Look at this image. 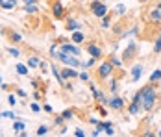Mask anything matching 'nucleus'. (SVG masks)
<instances>
[{
    "label": "nucleus",
    "instance_id": "bb28decb",
    "mask_svg": "<svg viewBox=\"0 0 161 137\" xmlns=\"http://www.w3.org/2000/svg\"><path fill=\"white\" fill-rule=\"evenodd\" d=\"M48 132V128L46 126H39V130H37V135H44Z\"/></svg>",
    "mask_w": 161,
    "mask_h": 137
},
{
    "label": "nucleus",
    "instance_id": "c9c22d12",
    "mask_svg": "<svg viewBox=\"0 0 161 137\" xmlns=\"http://www.w3.org/2000/svg\"><path fill=\"white\" fill-rule=\"evenodd\" d=\"M39 109H41V108H39V104H32V111H35V113H37Z\"/></svg>",
    "mask_w": 161,
    "mask_h": 137
},
{
    "label": "nucleus",
    "instance_id": "a211bd4d",
    "mask_svg": "<svg viewBox=\"0 0 161 137\" xmlns=\"http://www.w3.org/2000/svg\"><path fill=\"white\" fill-rule=\"evenodd\" d=\"M115 11H117V15H124V13H126L124 4H117V6H115Z\"/></svg>",
    "mask_w": 161,
    "mask_h": 137
},
{
    "label": "nucleus",
    "instance_id": "72a5a7b5",
    "mask_svg": "<svg viewBox=\"0 0 161 137\" xmlns=\"http://www.w3.org/2000/svg\"><path fill=\"white\" fill-rule=\"evenodd\" d=\"M70 117H72V111H70V109H67V111L63 113V119H70Z\"/></svg>",
    "mask_w": 161,
    "mask_h": 137
},
{
    "label": "nucleus",
    "instance_id": "f3484780",
    "mask_svg": "<svg viewBox=\"0 0 161 137\" xmlns=\"http://www.w3.org/2000/svg\"><path fill=\"white\" fill-rule=\"evenodd\" d=\"M17 72H19V74H22V76H26V74H28V67L19 63V65H17Z\"/></svg>",
    "mask_w": 161,
    "mask_h": 137
},
{
    "label": "nucleus",
    "instance_id": "5701e85b",
    "mask_svg": "<svg viewBox=\"0 0 161 137\" xmlns=\"http://www.w3.org/2000/svg\"><path fill=\"white\" fill-rule=\"evenodd\" d=\"M22 128H24V124H22V122H15V124H13V132H20Z\"/></svg>",
    "mask_w": 161,
    "mask_h": 137
},
{
    "label": "nucleus",
    "instance_id": "a878e982",
    "mask_svg": "<svg viewBox=\"0 0 161 137\" xmlns=\"http://www.w3.org/2000/svg\"><path fill=\"white\" fill-rule=\"evenodd\" d=\"M117 87H119V85H117V80H111V83H109V89H111V93H115V91H117Z\"/></svg>",
    "mask_w": 161,
    "mask_h": 137
},
{
    "label": "nucleus",
    "instance_id": "c85d7f7f",
    "mask_svg": "<svg viewBox=\"0 0 161 137\" xmlns=\"http://www.w3.org/2000/svg\"><path fill=\"white\" fill-rule=\"evenodd\" d=\"M11 41L19 43V41H20V35H19V33H11Z\"/></svg>",
    "mask_w": 161,
    "mask_h": 137
},
{
    "label": "nucleus",
    "instance_id": "423d86ee",
    "mask_svg": "<svg viewBox=\"0 0 161 137\" xmlns=\"http://www.w3.org/2000/svg\"><path fill=\"white\" fill-rule=\"evenodd\" d=\"M87 52L91 54V58H102V50L96 46V45H87Z\"/></svg>",
    "mask_w": 161,
    "mask_h": 137
},
{
    "label": "nucleus",
    "instance_id": "4c0bfd02",
    "mask_svg": "<svg viewBox=\"0 0 161 137\" xmlns=\"http://www.w3.org/2000/svg\"><path fill=\"white\" fill-rule=\"evenodd\" d=\"M24 4H35V0H22Z\"/></svg>",
    "mask_w": 161,
    "mask_h": 137
},
{
    "label": "nucleus",
    "instance_id": "2f4dec72",
    "mask_svg": "<svg viewBox=\"0 0 161 137\" xmlns=\"http://www.w3.org/2000/svg\"><path fill=\"white\" fill-rule=\"evenodd\" d=\"M7 102H9L11 106H15V102H17V98H15L13 95H9V98H7Z\"/></svg>",
    "mask_w": 161,
    "mask_h": 137
},
{
    "label": "nucleus",
    "instance_id": "7ed1b4c3",
    "mask_svg": "<svg viewBox=\"0 0 161 137\" xmlns=\"http://www.w3.org/2000/svg\"><path fill=\"white\" fill-rule=\"evenodd\" d=\"M91 11H93V15H96V17H106L108 15V7L102 4V0H95V2H91Z\"/></svg>",
    "mask_w": 161,
    "mask_h": 137
},
{
    "label": "nucleus",
    "instance_id": "58836bf2",
    "mask_svg": "<svg viewBox=\"0 0 161 137\" xmlns=\"http://www.w3.org/2000/svg\"><path fill=\"white\" fill-rule=\"evenodd\" d=\"M0 33H4V28H2V26H0Z\"/></svg>",
    "mask_w": 161,
    "mask_h": 137
},
{
    "label": "nucleus",
    "instance_id": "ea45409f",
    "mask_svg": "<svg viewBox=\"0 0 161 137\" xmlns=\"http://www.w3.org/2000/svg\"><path fill=\"white\" fill-rule=\"evenodd\" d=\"M158 135H159V137H161V130H159V132H158Z\"/></svg>",
    "mask_w": 161,
    "mask_h": 137
},
{
    "label": "nucleus",
    "instance_id": "f704fd0d",
    "mask_svg": "<svg viewBox=\"0 0 161 137\" xmlns=\"http://www.w3.org/2000/svg\"><path fill=\"white\" fill-rule=\"evenodd\" d=\"M106 134H108V135H115V130H113V126H109V128L106 130Z\"/></svg>",
    "mask_w": 161,
    "mask_h": 137
},
{
    "label": "nucleus",
    "instance_id": "a19ab883",
    "mask_svg": "<svg viewBox=\"0 0 161 137\" xmlns=\"http://www.w3.org/2000/svg\"><path fill=\"white\" fill-rule=\"evenodd\" d=\"M104 2H106V0H104Z\"/></svg>",
    "mask_w": 161,
    "mask_h": 137
},
{
    "label": "nucleus",
    "instance_id": "f03ea898",
    "mask_svg": "<svg viewBox=\"0 0 161 137\" xmlns=\"http://www.w3.org/2000/svg\"><path fill=\"white\" fill-rule=\"evenodd\" d=\"M57 59H59L61 63L69 65V67H80V65H82V63H80V59H78V56H72V54L63 52V50L57 54Z\"/></svg>",
    "mask_w": 161,
    "mask_h": 137
},
{
    "label": "nucleus",
    "instance_id": "f8f14e48",
    "mask_svg": "<svg viewBox=\"0 0 161 137\" xmlns=\"http://www.w3.org/2000/svg\"><path fill=\"white\" fill-rule=\"evenodd\" d=\"M78 28H80V24H78L74 19H69V20H67V30H69V32H72V30H78Z\"/></svg>",
    "mask_w": 161,
    "mask_h": 137
},
{
    "label": "nucleus",
    "instance_id": "4be33fe9",
    "mask_svg": "<svg viewBox=\"0 0 161 137\" xmlns=\"http://www.w3.org/2000/svg\"><path fill=\"white\" fill-rule=\"evenodd\" d=\"M154 52H156V54H159L161 52V37L156 41V45H154Z\"/></svg>",
    "mask_w": 161,
    "mask_h": 137
},
{
    "label": "nucleus",
    "instance_id": "9d476101",
    "mask_svg": "<svg viewBox=\"0 0 161 137\" xmlns=\"http://www.w3.org/2000/svg\"><path fill=\"white\" fill-rule=\"evenodd\" d=\"M61 76L63 78H76V76H80L76 71H72V67H69V69H63L61 71Z\"/></svg>",
    "mask_w": 161,
    "mask_h": 137
},
{
    "label": "nucleus",
    "instance_id": "7c9ffc66",
    "mask_svg": "<svg viewBox=\"0 0 161 137\" xmlns=\"http://www.w3.org/2000/svg\"><path fill=\"white\" fill-rule=\"evenodd\" d=\"M80 78H82L83 82H87V80H89V74H87V72H80Z\"/></svg>",
    "mask_w": 161,
    "mask_h": 137
},
{
    "label": "nucleus",
    "instance_id": "6ab92c4d",
    "mask_svg": "<svg viewBox=\"0 0 161 137\" xmlns=\"http://www.w3.org/2000/svg\"><path fill=\"white\" fill-rule=\"evenodd\" d=\"M39 63H41V61H39L37 58H30V59H28V65H30V67H39Z\"/></svg>",
    "mask_w": 161,
    "mask_h": 137
},
{
    "label": "nucleus",
    "instance_id": "cd10ccee",
    "mask_svg": "<svg viewBox=\"0 0 161 137\" xmlns=\"http://www.w3.org/2000/svg\"><path fill=\"white\" fill-rule=\"evenodd\" d=\"M50 52H52V56H54V58H57V54H59V50H57V46H56V45L50 48Z\"/></svg>",
    "mask_w": 161,
    "mask_h": 137
},
{
    "label": "nucleus",
    "instance_id": "c756f323",
    "mask_svg": "<svg viewBox=\"0 0 161 137\" xmlns=\"http://www.w3.org/2000/svg\"><path fill=\"white\" fill-rule=\"evenodd\" d=\"M46 67H48V65H46V61H41V63H39V69H41L43 72H46V71H44Z\"/></svg>",
    "mask_w": 161,
    "mask_h": 137
},
{
    "label": "nucleus",
    "instance_id": "e433bc0d",
    "mask_svg": "<svg viewBox=\"0 0 161 137\" xmlns=\"http://www.w3.org/2000/svg\"><path fill=\"white\" fill-rule=\"evenodd\" d=\"M74 134H76V135H78V137H83V135H85V134H83V132H82V130H76V132H74Z\"/></svg>",
    "mask_w": 161,
    "mask_h": 137
},
{
    "label": "nucleus",
    "instance_id": "473e14b6",
    "mask_svg": "<svg viewBox=\"0 0 161 137\" xmlns=\"http://www.w3.org/2000/svg\"><path fill=\"white\" fill-rule=\"evenodd\" d=\"M4 117H9V119H15L17 115H15L13 111H6V113H4Z\"/></svg>",
    "mask_w": 161,
    "mask_h": 137
},
{
    "label": "nucleus",
    "instance_id": "20e7f679",
    "mask_svg": "<svg viewBox=\"0 0 161 137\" xmlns=\"http://www.w3.org/2000/svg\"><path fill=\"white\" fill-rule=\"evenodd\" d=\"M111 71H113V65H111V61H108V63H102V65L98 67V76H100V78H108V76L111 74Z\"/></svg>",
    "mask_w": 161,
    "mask_h": 137
},
{
    "label": "nucleus",
    "instance_id": "39448f33",
    "mask_svg": "<svg viewBox=\"0 0 161 137\" xmlns=\"http://www.w3.org/2000/svg\"><path fill=\"white\" fill-rule=\"evenodd\" d=\"M61 50H63V52H69V54H72V56H80V50H78L74 45H69V43H63V45H61Z\"/></svg>",
    "mask_w": 161,
    "mask_h": 137
},
{
    "label": "nucleus",
    "instance_id": "4468645a",
    "mask_svg": "<svg viewBox=\"0 0 161 137\" xmlns=\"http://www.w3.org/2000/svg\"><path fill=\"white\" fill-rule=\"evenodd\" d=\"M150 19H152L154 22H159V20H161V9H159V7H158V9H154V11L150 13Z\"/></svg>",
    "mask_w": 161,
    "mask_h": 137
},
{
    "label": "nucleus",
    "instance_id": "aec40b11",
    "mask_svg": "<svg viewBox=\"0 0 161 137\" xmlns=\"http://www.w3.org/2000/svg\"><path fill=\"white\" fill-rule=\"evenodd\" d=\"M100 26H102V28H109V17H108V15H106V17H102Z\"/></svg>",
    "mask_w": 161,
    "mask_h": 137
},
{
    "label": "nucleus",
    "instance_id": "2eb2a0df",
    "mask_svg": "<svg viewBox=\"0 0 161 137\" xmlns=\"http://www.w3.org/2000/svg\"><path fill=\"white\" fill-rule=\"evenodd\" d=\"M24 11H26V13H30V15H33V13H37L39 9H37V6H35V4H26Z\"/></svg>",
    "mask_w": 161,
    "mask_h": 137
},
{
    "label": "nucleus",
    "instance_id": "b1692460",
    "mask_svg": "<svg viewBox=\"0 0 161 137\" xmlns=\"http://www.w3.org/2000/svg\"><path fill=\"white\" fill-rule=\"evenodd\" d=\"M109 126H111V122H100V124H98V130L102 132V130H108Z\"/></svg>",
    "mask_w": 161,
    "mask_h": 137
},
{
    "label": "nucleus",
    "instance_id": "dca6fc26",
    "mask_svg": "<svg viewBox=\"0 0 161 137\" xmlns=\"http://www.w3.org/2000/svg\"><path fill=\"white\" fill-rule=\"evenodd\" d=\"M158 80H161V71L158 69V71H154L152 72V76H150V82L154 83V82H158Z\"/></svg>",
    "mask_w": 161,
    "mask_h": 137
},
{
    "label": "nucleus",
    "instance_id": "393cba45",
    "mask_svg": "<svg viewBox=\"0 0 161 137\" xmlns=\"http://www.w3.org/2000/svg\"><path fill=\"white\" fill-rule=\"evenodd\" d=\"M111 65H117V67H121L122 63H121V59H117V56H111Z\"/></svg>",
    "mask_w": 161,
    "mask_h": 137
},
{
    "label": "nucleus",
    "instance_id": "9b49d317",
    "mask_svg": "<svg viewBox=\"0 0 161 137\" xmlns=\"http://www.w3.org/2000/svg\"><path fill=\"white\" fill-rule=\"evenodd\" d=\"M141 109H143V106H141L139 102H133V100H132V104H130V115H137Z\"/></svg>",
    "mask_w": 161,
    "mask_h": 137
},
{
    "label": "nucleus",
    "instance_id": "412c9836",
    "mask_svg": "<svg viewBox=\"0 0 161 137\" xmlns=\"http://www.w3.org/2000/svg\"><path fill=\"white\" fill-rule=\"evenodd\" d=\"M7 52H9L13 58H19V56H20V52H19L17 48H13V46H9V48H7Z\"/></svg>",
    "mask_w": 161,
    "mask_h": 137
},
{
    "label": "nucleus",
    "instance_id": "6e6552de",
    "mask_svg": "<svg viewBox=\"0 0 161 137\" xmlns=\"http://www.w3.org/2000/svg\"><path fill=\"white\" fill-rule=\"evenodd\" d=\"M109 106H111V108H115V109H121V108L124 106V100H122L121 96H113V98L109 100Z\"/></svg>",
    "mask_w": 161,
    "mask_h": 137
},
{
    "label": "nucleus",
    "instance_id": "ddd939ff",
    "mask_svg": "<svg viewBox=\"0 0 161 137\" xmlns=\"http://www.w3.org/2000/svg\"><path fill=\"white\" fill-rule=\"evenodd\" d=\"M72 43H76V45L83 43V33H82V32H74V33H72Z\"/></svg>",
    "mask_w": 161,
    "mask_h": 137
},
{
    "label": "nucleus",
    "instance_id": "0eeeda50",
    "mask_svg": "<svg viewBox=\"0 0 161 137\" xmlns=\"http://www.w3.org/2000/svg\"><path fill=\"white\" fill-rule=\"evenodd\" d=\"M52 13H54V17H57V19L63 17V6H61V2H56V4L52 6Z\"/></svg>",
    "mask_w": 161,
    "mask_h": 137
},
{
    "label": "nucleus",
    "instance_id": "1a4fd4ad",
    "mask_svg": "<svg viewBox=\"0 0 161 137\" xmlns=\"http://www.w3.org/2000/svg\"><path fill=\"white\" fill-rule=\"evenodd\" d=\"M141 72H143V67H141V65H135V67L132 69V82H137V80L141 78Z\"/></svg>",
    "mask_w": 161,
    "mask_h": 137
},
{
    "label": "nucleus",
    "instance_id": "f257e3e1",
    "mask_svg": "<svg viewBox=\"0 0 161 137\" xmlns=\"http://www.w3.org/2000/svg\"><path fill=\"white\" fill-rule=\"evenodd\" d=\"M156 98H158V95H156L154 85H146V87L141 89V106H143L145 111H150V109L154 108Z\"/></svg>",
    "mask_w": 161,
    "mask_h": 137
}]
</instances>
